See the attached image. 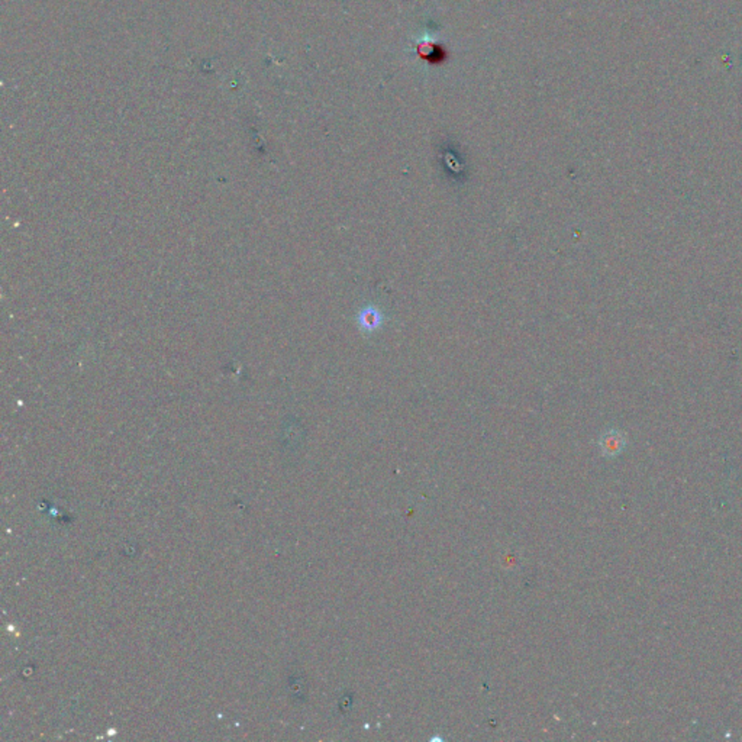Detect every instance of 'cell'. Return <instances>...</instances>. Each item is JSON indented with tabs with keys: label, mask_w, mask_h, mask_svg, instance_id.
I'll return each mask as SVG.
<instances>
[{
	"label": "cell",
	"mask_w": 742,
	"mask_h": 742,
	"mask_svg": "<svg viewBox=\"0 0 742 742\" xmlns=\"http://www.w3.org/2000/svg\"><path fill=\"white\" fill-rule=\"evenodd\" d=\"M626 445L625 435L618 430H610L606 431L600 439H599V447L605 457H617L619 455Z\"/></svg>",
	"instance_id": "cell-2"
},
{
	"label": "cell",
	"mask_w": 742,
	"mask_h": 742,
	"mask_svg": "<svg viewBox=\"0 0 742 742\" xmlns=\"http://www.w3.org/2000/svg\"><path fill=\"white\" fill-rule=\"evenodd\" d=\"M357 322H358L359 329L369 335V334H374L378 329H381V327H383L385 324V316L378 308L366 306L359 310L357 316Z\"/></svg>",
	"instance_id": "cell-1"
}]
</instances>
